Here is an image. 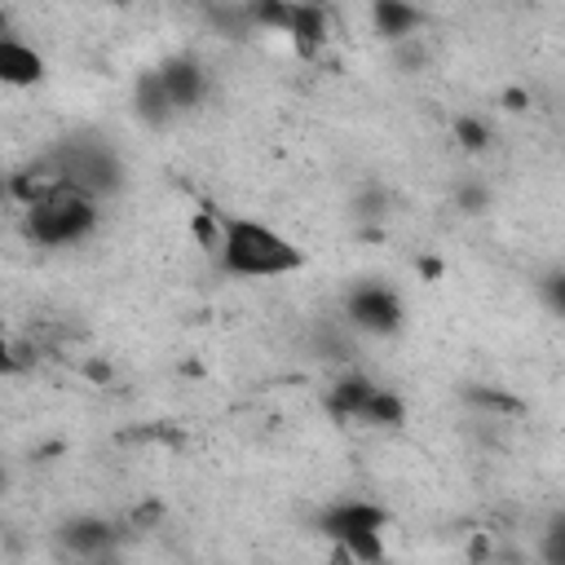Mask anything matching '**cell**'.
<instances>
[{
  "label": "cell",
  "instance_id": "ac0fdd59",
  "mask_svg": "<svg viewBox=\"0 0 565 565\" xmlns=\"http://www.w3.org/2000/svg\"><path fill=\"white\" fill-rule=\"evenodd\" d=\"M455 203H459L468 216H477V212H486V190H481V185H459V190H455Z\"/></svg>",
  "mask_w": 565,
  "mask_h": 565
},
{
  "label": "cell",
  "instance_id": "2e32d148",
  "mask_svg": "<svg viewBox=\"0 0 565 565\" xmlns=\"http://www.w3.org/2000/svg\"><path fill=\"white\" fill-rule=\"evenodd\" d=\"M353 216H358V221H380V216H388V194L375 190V185H366V190L353 199Z\"/></svg>",
  "mask_w": 565,
  "mask_h": 565
},
{
  "label": "cell",
  "instance_id": "4fadbf2b",
  "mask_svg": "<svg viewBox=\"0 0 565 565\" xmlns=\"http://www.w3.org/2000/svg\"><path fill=\"white\" fill-rule=\"evenodd\" d=\"M358 424H371V428H402V424H406V402H402L393 388H375V393L362 402Z\"/></svg>",
  "mask_w": 565,
  "mask_h": 565
},
{
  "label": "cell",
  "instance_id": "52a82bcc",
  "mask_svg": "<svg viewBox=\"0 0 565 565\" xmlns=\"http://www.w3.org/2000/svg\"><path fill=\"white\" fill-rule=\"evenodd\" d=\"M159 79H163V88H168L177 115H181V110H194V106L207 97V71H203V62L190 57V53L168 57V62L159 66Z\"/></svg>",
  "mask_w": 565,
  "mask_h": 565
},
{
  "label": "cell",
  "instance_id": "ba28073f",
  "mask_svg": "<svg viewBox=\"0 0 565 565\" xmlns=\"http://www.w3.org/2000/svg\"><path fill=\"white\" fill-rule=\"evenodd\" d=\"M132 110H137V119L146 128H168L177 119V106H172V97H168V88L159 79V66H150V71H141L132 79Z\"/></svg>",
  "mask_w": 565,
  "mask_h": 565
},
{
  "label": "cell",
  "instance_id": "5bb4252c",
  "mask_svg": "<svg viewBox=\"0 0 565 565\" xmlns=\"http://www.w3.org/2000/svg\"><path fill=\"white\" fill-rule=\"evenodd\" d=\"M539 552H543V565H565V512H552V521L543 525Z\"/></svg>",
  "mask_w": 565,
  "mask_h": 565
},
{
  "label": "cell",
  "instance_id": "9c48e42d",
  "mask_svg": "<svg viewBox=\"0 0 565 565\" xmlns=\"http://www.w3.org/2000/svg\"><path fill=\"white\" fill-rule=\"evenodd\" d=\"M40 79H44V57L18 35H0V84L31 88Z\"/></svg>",
  "mask_w": 565,
  "mask_h": 565
},
{
  "label": "cell",
  "instance_id": "44dd1931",
  "mask_svg": "<svg viewBox=\"0 0 565 565\" xmlns=\"http://www.w3.org/2000/svg\"><path fill=\"white\" fill-rule=\"evenodd\" d=\"M4 486H9V472H4V463H0V494H4Z\"/></svg>",
  "mask_w": 565,
  "mask_h": 565
},
{
  "label": "cell",
  "instance_id": "6da1fadb",
  "mask_svg": "<svg viewBox=\"0 0 565 565\" xmlns=\"http://www.w3.org/2000/svg\"><path fill=\"white\" fill-rule=\"evenodd\" d=\"M216 260L234 278H282V274H296L305 265V252L291 238L274 234L269 225L234 216V221L221 225Z\"/></svg>",
  "mask_w": 565,
  "mask_h": 565
},
{
  "label": "cell",
  "instance_id": "7c38bea8",
  "mask_svg": "<svg viewBox=\"0 0 565 565\" xmlns=\"http://www.w3.org/2000/svg\"><path fill=\"white\" fill-rule=\"evenodd\" d=\"M371 393H375V384H371L366 375L349 371V375H340V380H335V388H331L327 406H331V415H340V419H358V411H362V402H366Z\"/></svg>",
  "mask_w": 565,
  "mask_h": 565
},
{
  "label": "cell",
  "instance_id": "5b68a950",
  "mask_svg": "<svg viewBox=\"0 0 565 565\" xmlns=\"http://www.w3.org/2000/svg\"><path fill=\"white\" fill-rule=\"evenodd\" d=\"M344 313L366 335H397L402 331V318H406L402 296L393 287H384V282H358L344 296Z\"/></svg>",
  "mask_w": 565,
  "mask_h": 565
},
{
  "label": "cell",
  "instance_id": "e0dca14e",
  "mask_svg": "<svg viewBox=\"0 0 565 565\" xmlns=\"http://www.w3.org/2000/svg\"><path fill=\"white\" fill-rule=\"evenodd\" d=\"M539 291H543V300H547L552 313H565V269H561V265H552V269L543 274Z\"/></svg>",
  "mask_w": 565,
  "mask_h": 565
},
{
  "label": "cell",
  "instance_id": "8fae6325",
  "mask_svg": "<svg viewBox=\"0 0 565 565\" xmlns=\"http://www.w3.org/2000/svg\"><path fill=\"white\" fill-rule=\"evenodd\" d=\"M287 35L296 40L300 53H318V44L327 40V9H318V4H296Z\"/></svg>",
  "mask_w": 565,
  "mask_h": 565
},
{
  "label": "cell",
  "instance_id": "ffe728a7",
  "mask_svg": "<svg viewBox=\"0 0 565 565\" xmlns=\"http://www.w3.org/2000/svg\"><path fill=\"white\" fill-rule=\"evenodd\" d=\"M503 102H508V110H525V93H508Z\"/></svg>",
  "mask_w": 565,
  "mask_h": 565
},
{
  "label": "cell",
  "instance_id": "d6986e66",
  "mask_svg": "<svg viewBox=\"0 0 565 565\" xmlns=\"http://www.w3.org/2000/svg\"><path fill=\"white\" fill-rule=\"evenodd\" d=\"M18 371H22V358H18L13 344L0 335V380H4V375H18Z\"/></svg>",
  "mask_w": 565,
  "mask_h": 565
},
{
  "label": "cell",
  "instance_id": "9a60e30c",
  "mask_svg": "<svg viewBox=\"0 0 565 565\" xmlns=\"http://www.w3.org/2000/svg\"><path fill=\"white\" fill-rule=\"evenodd\" d=\"M455 137H459L463 150H486V146H490V128H486L477 115H459V119H455Z\"/></svg>",
  "mask_w": 565,
  "mask_h": 565
},
{
  "label": "cell",
  "instance_id": "277c9868",
  "mask_svg": "<svg viewBox=\"0 0 565 565\" xmlns=\"http://www.w3.org/2000/svg\"><path fill=\"white\" fill-rule=\"evenodd\" d=\"M384 525H388V512L375 508V503H366V499L331 503L318 516V530L327 539H335V547L353 565H380L384 561Z\"/></svg>",
  "mask_w": 565,
  "mask_h": 565
},
{
  "label": "cell",
  "instance_id": "8992f818",
  "mask_svg": "<svg viewBox=\"0 0 565 565\" xmlns=\"http://www.w3.org/2000/svg\"><path fill=\"white\" fill-rule=\"evenodd\" d=\"M57 543L79 561H106L115 552V543H119V530L110 521H102V516H71V521H62Z\"/></svg>",
  "mask_w": 565,
  "mask_h": 565
},
{
  "label": "cell",
  "instance_id": "7a4b0ae2",
  "mask_svg": "<svg viewBox=\"0 0 565 565\" xmlns=\"http://www.w3.org/2000/svg\"><path fill=\"white\" fill-rule=\"evenodd\" d=\"M53 181L84 194V199H106L124 190V159L115 146L97 141V137H66L53 154Z\"/></svg>",
  "mask_w": 565,
  "mask_h": 565
},
{
  "label": "cell",
  "instance_id": "3957f363",
  "mask_svg": "<svg viewBox=\"0 0 565 565\" xmlns=\"http://www.w3.org/2000/svg\"><path fill=\"white\" fill-rule=\"evenodd\" d=\"M97 230V203L66 190V185H44L31 203H26V234L44 247H71L84 243Z\"/></svg>",
  "mask_w": 565,
  "mask_h": 565
},
{
  "label": "cell",
  "instance_id": "30bf717a",
  "mask_svg": "<svg viewBox=\"0 0 565 565\" xmlns=\"http://www.w3.org/2000/svg\"><path fill=\"white\" fill-rule=\"evenodd\" d=\"M371 26H375V35H384L393 44H406L424 26V13L415 4H402V0H375L371 4Z\"/></svg>",
  "mask_w": 565,
  "mask_h": 565
}]
</instances>
